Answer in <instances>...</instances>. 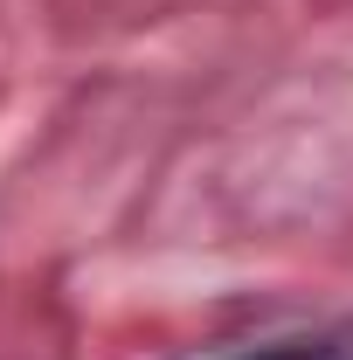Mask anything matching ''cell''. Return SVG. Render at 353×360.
I'll use <instances>...</instances> for the list:
<instances>
[{
    "label": "cell",
    "instance_id": "cell-1",
    "mask_svg": "<svg viewBox=\"0 0 353 360\" xmlns=\"http://www.w3.org/2000/svg\"><path fill=\"white\" fill-rule=\"evenodd\" d=\"M257 360H333V354H312V347H270V354H257Z\"/></svg>",
    "mask_w": 353,
    "mask_h": 360
}]
</instances>
